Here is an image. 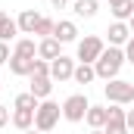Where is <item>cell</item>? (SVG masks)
<instances>
[{"instance_id": "6da1fadb", "label": "cell", "mask_w": 134, "mask_h": 134, "mask_svg": "<svg viewBox=\"0 0 134 134\" xmlns=\"http://www.w3.org/2000/svg\"><path fill=\"white\" fill-rule=\"evenodd\" d=\"M122 66H125V50L122 47H106L100 53V59L94 63V72H97V78H103V81H112V78H119Z\"/></svg>"}, {"instance_id": "7a4b0ae2", "label": "cell", "mask_w": 134, "mask_h": 134, "mask_svg": "<svg viewBox=\"0 0 134 134\" xmlns=\"http://www.w3.org/2000/svg\"><path fill=\"white\" fill-rule=\"evenodd\" d=\"M106 50V44H103L100 34H84V37H78V50H75V59L78 63H87V66H94L97 59H100V53Z\"/></svg>"}, {"instance_id": "3957f363", "label": "cell", "mask_w": 134, "mask_h": 134, "mask_svg": "<svg viewBox=\"0 0 134 134\" xmlns=\"http://www.w3.org/2000/svg\"><path fill=\"white\" fill-rule=\"evenodd\" d=\"M59 115H63V106L56 100H41V106H37V112H34V128L37 131H53L56 128V122H59Z\"/></svg>"}, {"instance_id": "277c9868", "label": "cell", "mask_w": 134, "mask_h": 134, "mask_svg": "<svg viewBox=\"0 0 134 134\" xmlns=\"http://www.w3.org/2000/svg\"><path fill=\"white\" fill-rule=\"evenodd\" d=\"M103 94H106V100L115 103V106H128V103H134V81L112 78V81L103 84Z\"/></svg>"}, {"instance_id": "5b68a950", "label": "cell", "mask_w": 134, "mask_h": 134, "mask_svg": "<svg viewBox=\"0 0 134 134\" xmlns=\"http://www.w3.org/2000/svg\"><path fill=\"white\" fill-rule=\"evenodd\" d=\"M87 109H91V100H87L84 94H72V97L63 100V119L72 122V125H78V122H84Z\"/></svg>"}, {"instance_id": "8992f818", "label": "cell", "mask_w": 134, "mask_h": 134, "mask_svg": "<svg viewBox=\"0 0 134 134\" xmlns=\"http://www.w3.org/2000/svg\"><path fill=\"white\" fill-rule=\"evenodd\" d=\"M103 134H131V131H128V122H125V106H115V103L109 106Z\"/></svg>"}, {"instance_id": "52a82bcc", "label": "cell", "mask_w": 134, "mask_h": 134, "mask_svg": "<svg viewBox=\"0 0 134 134\" xmlns=\"http://www.w3.org/2000/svg\"><path fill=\"white\" fill-rule=\"evenodd\" d=\"M72 75H75V59H72V56H59V59L50 63V81H59V84H63Z\"/></svg>"}, {"instance_id": "ba28073f", "label": "cell", "mask_w": 134, "mask_h": 134, "mask_svg": "<svg viewBox=\"0 0 134 134\" xmlns=\"http://www.w3.org/2000/svg\"><path fill=\"white\" fill-rule=\"evenodd\" d=\"M59 56H63V44H59L56 37H44V41H37V59L53 63V59H59Z\"/></svg>"}, {"instance_id": "9c48e42d", "label": "cell", "mask_w": 134, "mask_h": 134, "mask_svg": "<svg viewBox=\"0 0 134 134\" xmlns=\"http://www.w3.org/2000/svg\"><path fill=\"white\" fill-rule=\"evenodd\" d=\"M53 37H56L59 44H75V41H78V25H75L72 19H59L56 28H53Z\"/></svg>"}, {"instance_id": "30bf717a", "label": "cell", "mask_w": 134, "mask_h": 134, "mask_svg": "<svg viewBox=\"0 0 134 134\" xmlns=\"http://www.w3.org/2000/svg\"><path fill=\"white\" fill-rule=\"evenodd\" d=\"M106 34H109V47H125L131 37V28H128V22H112Z\"/></svg>"}, {"instance_id": "8fae6325", "label": "cell", "mask_w": 134, "mask_h": 134, "mask_svg": "<svg viewBox=\"0 0 134 134\" xmlns=\"http://www.w3.org/2000/svg\"><path fill=\"white\" fill-rule=\"evenodd\" d=\"M6 66H9V72H13V75H19V78H25V75L31 78V72H34V59H28V56H16V53H13Z\"/></svg>"}, {"instance_id": "7c38bea8", "label": "cell", "mask_w": 134, "mask_h": 134, "mask_svg": "<svg viewBox=\"0 0 134 134\" xmlns=\"http://www.w3.org/2000/svg\"><path fill=\"white\" fill-rule=\"evenodd\" d=\"M16 22H19V31L22 34H34L37 22H41V13H37V9H22Z\"/></svg>"}, {"instance_id": "4fadbf2b", "label": "cell", "mask_w": 134, "mask_h": 134, "mask_svg": "<svg viewBox=\"0 0 134 134\" xmlns=\"http://www.w3.org/2000/svg\"><path fill=\"white\" fill-rule=\"evenodd\" d=\"M109 13H112L115 22H128L134 16V0H115V3H109Z\"/></svg>"}, {"instance_id": "5bb4252c", "label": "cell", "mask_w": 134, "mask_h": 134, "mask_svg": "<svg viewBox=\"0 0 134 134\" xmlns=\"http://www.w3.org/2000/svg\"><path fill=\"white\" fill-rule=\"evenodd\" d=\"M72 9L78 19H94L100 9V0H72Z\"/></svg>"}, {"instance_id": "9a60e30c", "label": "cell", "mask_w": 134, "mask_h": 134, "mask_svg": "<svg viewBox=\"0 0 134 134\" xmlns=\"http://www.w3.org/2000/svg\"><path fill=\"white\" fill-rule=\"evenodd\" d=\"M31 91L37 100H50V94H53V81L50 78H37V75H31Z\"/></svg>"}, {"instance_id": "2e32d148", "label": "cell", "mask_w": 134, "mask_h": 134, "mask_svg": "<svg viewBox=\"0 0 134 134\" xmlns=\"http://www.w3.org/2000/svg\"><path fill=\"white\" fill-rule=\"evenodd\" d=\"M106 115H109V106H94V103H91V109H87L84 122H87V125H91V131H94V128H103V125H106Z\"/></svg>"}, {"instance_id": "e0dca14e", "label": "cell", "mask_w": 134, "mask_h": 134, "mask_svg": "<svg viewBox=\"0 0 134 134\" xmlns=\"http://www.w3.org/2000/svg\"><path fill=\"white\" fill-rule=\"evenodd\" d=\"M9 122H13L19 131H28V128H34V112L31 109H13Z\"/></svg>"}, {"instance_id": "ac0fdd59", "label": "cell", "mask_w": 134, "mask_h": 134, "mask_svg": "<svg viewBox=\"0 0 134 134\" xmlns=\"http://www.w3.org/2000/svg\"><path fill=\"white\" fill-rule=\"evenodd\" d=\"M13 53H16V56L37 59V44H34V37H19V41H16V47H13Z\"/></svg>"}, {"instance_id": "d6986e66", "label": "cell", "mask_w": 134, "mask_h": 134, "mask_svg": "<svg viewBox=\"0 0 134 134\" xmlns=\"http://www.w3.org/2000/svg\"><path fill=\"white\" fill-rule=\"evenodd\" d=\"M94 78H97L94 66H87V63H78V66H75V75H72V81H78V84H91Z\"/></svg>"}, {"instance_id": "ffe728a7", "label": "cell", "mask_w": 134, "mask_h": 134, "mask_svg": "<svg viewBox=\"0 0 134 134\" xmlns=\"http://www.w3.org/2000/svg\"><path fill=\"white\" fill-rule=\"evenodd\" d=\"M13 106H16V109H31V112H37V106H41V100H37V97H34L31 91H28V94H19Z\"/></svg>"}, {"instance_id": "44dd1931", "label": "cell", "mask_w": 134, "mask_h": 134, "mask_svg": "<svg viewBox=\"0 0 134 134\" xmlns=\"http://www.w3.org/2000/svg\"><path fill=\"white\" fill-rule=\"evenodd\" d=\"M53 28H56V22H53V19H47V16H41V22H37L34 34L44 41V37H53Z\"/></svg>"}, {"instance_id": "7402d4cb", "label": "cell", "mask_w": 134, "mask_h": 134, "mask_svg": "<svg viewBox=\"0 0 134 134\" xmlns=\"http://www.w3.org/2000/svg\"><path fill=\"white\" fill-rule=\"evenodd\" d=\"M31 75H37V78H50V63L47 59H34V72Z\"/></svg>"}, {"instance_id": "603a6c76", "label": "cell", "mask_w": 134, "mask_h": 134, "mask_svg": "<svg viewBox=\"0 0 134 134\" xmlns=\"http://www.w3.org/2000/svg\"><path fill=\"white\" fill-rule=\"evenodd\" d=\"M122 50H125V63H131V66H134V34L128 37V44H125Z\"/></svg>"}, {"instance_id": "cb8c5ba5", "label": "cell", "mask_w": 134, "mask_h": 134, "mask_svg": "<svg viewBox=\"0 0 134 134\" xmlns=\"http://www.w3.org/2000/svg\"><path fill=\"white\" fill-rule=\"evenodd\" d=\"M9 56H13V53H9V44H3V41H0V66H6V63H9Z\"/></svg>"}, {"instance_id": "d4e9b609", "label": "cell", "mask_w": 134, "mask_h": 134, "mask_svg": "<svg viewBox=\"0 0 134 134\" xmlns=\"http://www.w3.org/2000/svg\"><path fill=\"white\" fill-rule=\"evenodd\" d=\"M3 125H9V109H6V106H0V128H3Z\"/></svg>"}, {"instance_id": "484cf974", "label": "cell", "mask_w": 134, "mask_h": 134, "mask_svg": "<svg viewBox=\"0 0 134 134\" xmlns=\"http://www.w3.org/2000/svg\"><path fill=\"white\" fill-rule=\"evenodd\" d=\"M125 122H128V131H134V109H125Z\"/></svg>"}, {"instance_id": "4316f807", "label": "cell", "mask_w": 134, "mask_h": 134, "mask_svg": "<svg viewBox=\"0 0 134 134\" xmlns=\"http://www.w3.org/2000/svg\"><path fill=\"white\" fill-rule=\"evenodd\" d=\"M50 3H53V9H63L66 6V0H50Z\"/></svg>"}, {"instance_id": "83f0119b", "label": "cell", "mask_w": 134, "mask_h": 134, "mask_svg": "<svg viewBox=\"0 0 134 134\" xmlns=\"http://www.w3.org/2000/svg\"><path fill=\"white\" fill-rule=\"evenodd\" d=\"M6 19H9V16H6V13L0 9V28H3V22H6Z\"/></svg>"}, {"instance_id": "f1b7e54d", "label": "cell", "mask_w": 134, "mask_h": 134, "mask_svg": "<svg viewBox=\"0 0 134 134\" xmlns=\"http://www.w3.org/2000/svg\"><path fill=\"white\" fill-rule=\"evenodd\" d=\"M22 134H44V131H37V128H28V131H22Z\"/></svg>"}, {"instance_id": "f546056e", "label": "cell", "mask_w": 134, "mask_h": 134, "mask_svg": "<svg viewBox=\"0 0 134 134\" xmlns=\"http://www.w3.org/2000/svg\"><path fill=\"white\" fill-rule=\"evenodd\" d=\"M128 28H131V34H134V16H131V19H128Z\"/></svg>"}, {"instance_id": "4dcf8cb0", "label": "cell", "mask_w": 134, "mask_h": 134, "mask_svg": "<svg viewBox=\"0 0 134 134\" xmlns=\"http://www.w3.org/2000/svg\"><path fill=\"white\" fill-rule=\"evenodd\" d=\"M91 134H103V128H94V131H91Z\"/></svg>"}, {"instance_id": "1f68e13d", "label": "cell", "mask_w": 134, "mask_h": 134, "mask_svg": "<svg viewBox=\"0 0 134 134\" xmlns=\"http://www.w3.org/2000/svg\"><path fill=\"white\" fill-rule=\"evenodd\" d=\"M109 3H115V0H109Z\"/></svg>"}]
</instances>
